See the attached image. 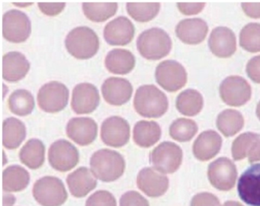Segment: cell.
Instances as JSON below:
<instances>
[{
  "label": "cell",
  "instance_id": "25",
  "mask_svg": "<svg viewBox=\"0 0 260 206\" xmlns=\"http://www.w3.org/2000/svg\"><path fill=\"white\" fill-rule=\"evenodd\" d=\"M135 57L130 50L116 48L106 55L105 65L110 73L125 75L130 73L135 66Z\"/></svg>",
  "mask_w": 260,
  "mask_h": 206
},
{
  "label": "cell",
  "instance_id": "34",
  "mask_svg": "<svg viewBox=\"0 0 260 206\" xmlns=\"http://www.w3.org/2000/svg\"><path fill=\"white\" fill-rule=\"evenodd\" d=\"M126 9L128 15L135 21L147 22L159 13L160 4L159 3H127Z\"/></svg>",
  "mask_w": 260,
  "mask_h": 206
},
{
  "label": "cell",
  "instance_id": "8",
  "mask_svg": "<svg viewBox=\"0 0 260 206\" xmlns=\"http://www.w3.org/2000/svg\"><path fill=\"white\" fill-rule=\"evenodd\" d=\"M31 32V21L26 14L13 9L3 17V35L10 42L22 43L29 38Z\"/></svg>",
  "mask_w": 260,
  "mask_h": 206
},
{
  "label": "cell",
  "instance_id": "13",
  "mask_svg": "<svg viewBox=\"0 0 260 206\" xmlns=\"http://www.w3.org/2000/svg\"><path fill=\"white\" fill-rule=\"evenodd\" d=\"M130 135L128 122L119 116L108 117L102 124L101 138L107 146L121 148L127 144Z\"/></svg>",
  "mask_w": 260,
  "mask_h": 206
},
{
  "label": "cell",
  "instance_id": "39",
  "mask_svg": "<svg viewBox=\"0 0 260 206\" xmlns=\"http://www.w3.org/2000/svg\"><path fill=\"white\" fill-rule=\"evenodd\" d=\"M120 206H150V204L139 192L128 191L120 198Z\"/></svg>",
  "mask_w": 260,
  "mask_h": 206
},
{
  "label": "cell",
  "instance_id": "11",
  "mask_svg": "<svg viewBox=\"0 0 260 206\" xmlns=\"http://www.w3.org/2000/svg\"><path fill=\"white\" fill-rule=\"evenodd\" d=\"M208 176L211 184L220 191H229L235 186L237 170L232 160L220 157L210 163Z\"/></svg>",
  "mask_w": 260,
  "mask_h": 206
},
{
  "label": "cell",
  "instance_id": "6",
  "mask_svg": "<svg viewBox=\"0 0 260 206\" xmlns=\"http://www.w3.org/2000/svg\"><path fill=\"white\" fill-rule=\"evenodd\" d=\"M150 160L153 168L164 174L176 172L182 161L180 146L170 141L162 142L150 153Z\"/></svg>",
  "mask_w": 260,
  "mask_h": 206
},
{
  "label": "cell",
  "instance_id": "46",
  "mask_svg": "<svg viewBox=\"0 0 260 206\" xmlns=\"http://www.w3.org/2000/svg\"><path fill=\"white\" fill-rule=\"evenodd\" d=\"M16 197L12 194H4V206H13L16 203Z\"/></svg>",
  "mask_w": 260,
  "mask_h": 206
},
{
  "label": "cell",
  "instance_id": "16",
  "mask_svg": "<svg viewBox=\"0 0 260 206\" xmlns=\"http://www.w3.org/2000/svg\"><path fill=\"white\" fill-rule=\"evenodd\" d=\"M137 185L138 189L147 196L157 198L168 190L169 179L154 168L145 167L138 172Z\"/></svg>",
  "mask_w": 260,
  "mask_h": 206
},
{
  "label": "cell",
  "instance_id": "12",
  "mask_svg": "<svg viewBox=\"0 0 260 206\" xmlns=\"http://www.w3.org/2000/svg\"><path fill=\"white\" fill-rule=\"evenodd\" d=\"M252 90L246 79L239 76L226 77L220 85L222 100L231 106H241L250 99Z\"/></svg>",
  "mask_w": 260,
  "mask_h": 206
},
{
  "label": "cell",
  "instance_id": "4",
  "mask_svg": "<svg viewBox=\"0 0 260 206\" xmlns=\"http://www.w3.org/2000/svg\"><path fill=\"white\" fill-rule=\"evenodd\" d=\"M137 47L141 56L150 61L162 59L172 49V40L168 34L159 27L143 32L137 40Z\"/></svg>",
  "mask_w": 260,
  "mask_h": 206
},
{
  "label": "cell",
  "instance_id": "22",
  "mask_svg": "<svg viewBox=\"0 0 260 206\" xmlns=\"http://www.w3.org/2000/svg\"><path fill=\"white\" fill-rule=\"evenodd\" d=\"M222 145L220 134L213 130L204 131L194 140L193 154L198 160L208 161L215 157Z\"/></svg>",
  "mask_w": 260,
  "mask_h": 206
},
{
  "label": "cell",
  "instance_id": "27",
  "mask_svg": "<svg viewBox=\"0 0 260 206\" xmlns=\"http://www.w3.org/2000/svg\"><path fill=\"white\" fill-rule=\"evenodd\" d=\"M26 137V128L22 121L8 117L3 123V145L9 150L19 148Z\"/></svg>",
  "mask_w": 260,
  "mask_h": 206
},
{
  "label": "cell",
  "instance_id": "30",
  "mask_svg": "<svg viewBox=\"0 0 260 206\" xmlns=\"http://www.w3.org/2000/svg\"><path fill=\"white\" fill-rule=\"evenodd\" d=\"M203 97L194 90H186L182 92L176 99V108L181 114L186 116H194L203 108Z\"/></svg>",
  "mask_w": 260,
  "mask_h": 206
},
{
  "label": "cell",
  "instance_id": "21",
  "mask_svg": "<svg viewBox=\"0 0 260 206\" xmlns=\"http://www.w3.org/2000/svg\"><path fill=\"white\" fill-rule=\"evenodd\" d=\"M29 69V61L20 52H9L3 57V77L8 82H18L23 79Z\"/></svg>",
  "mask_w": 260,
  "mask_h": 206
},
{
  "label": "cell",
  "instance_id": "32",
  "mask_svg": "<svg viewBox=\"0 0 260 206\" xmlns=\"http://www.w3.org/2000/svg\"><path fill=\"white\" fill-rule=\"evenodd\" d=\"M10 111L19 116L31 114L36 106L34 96L26 90H17L10 95L8 99Z\"/></svg>",
  "mask_w": 260,
  "mask_h": 206
},
{
  "label": "cell",
  "instance_id": "42",
  "mask_svg": "<svg viewBox=\"0 0 260 206\" xmlns=\"http://www.w3.org/2000/svg\"><path fill=\"white\" fill-rule=\"evenodd\" d=\"M39 9L48 16H55L60 14L66 6L65 3H39Z\"/></svg>",
  "mask_w": 260,
  "mask_h": 206
},
{
  "label": "cell",
  "instance_id": "43",
  "mask_svg": "<svg viewBox=\"0 0 260 206\" xmlns=\"http://www.w3.org/2000/svg\"><path fill=\"white\" fill-rule=\"evenodd\" d=\"M204 3H178L177 7L184 15H196L202 12L205 7Z\"/></svg>",
  "mask_w": 260,
  "mask_h": 206
},
{
  "label": "cell",
  "instance_id": "5",
  "mask_svg": "<svg viewBox=\"0 0 260 206\" xmlns=\"http://www.w3.org/2000/svg\"><path fill=\"white\" fill-rule=\"evenodd\" d=\"M33 196L42 206H61L68 195L63 182L54 176H44L33 186Z\"/></svg>",
  "mask_w": 260,
  "mask_h": 206
},
{
  "label": "cell",
  "instance_id": "38",
  "mask_svg": "<svg viewBox=\"0 0 260 206\" xmlns=\"http://www.w3.org/2000/svg\"><path fill=\"white\" fill-rule=\"evenodd\" d=\"M86 206H117L115 196L109 191L100 190L89 196Z\"/></svg>",
  "mask_w": 260,
  "mask_h": 206
},
{
  "label": "cell",
  "instance_id": "9",
  "mask_svg": "<svg viewBox=\"0 0 260 206\" xmlns=\"http://www.w3.org/2000/svg\"><path fill=\"white\" fill-rule=\"evenodd\" d=\"M156 82L170 93L182 89L187 82V73L177 61H165L159 64L155 72Z\"/></svg>",
  "mask_w": 260,
  "mask_h": 206
},
{
  "label": "cell",
  "instance_id": "28",
  "mask_svg": "<svg viewBox=\"0 0 260 206\" xmlns=\"http://www.w3.org/2000/svg\"><path fill=\"white\" fill-rule=\"evenodd\" d=\"M29 182V172L19 165L9 166L3 172V188L5 192H21L26 189Z\"/></svg>",
  "mask_w": 260,
  "mask_h": 206
},
{
  "label": "cell",
  "instance_id": "49",
  "mask_svg": "<svg viewBox=\"0 0 260 206\" xmlns=\"http://www.w3.org/2000/svg\"><path fill=\"white\" fill-rule=\"evenodd\" d=\"M256 114L257 117H258V119L260 120V102H258V105H257Z\"/></svg>",
  "mask_w": 260,
  "mask_h": 206
},
{
  "label": "cell",
  "instance_id": "37",
  "mask_svg": "<svg viewBox=\"0 0 260 206\" xmlns=\"http://www.w3.org/2000/svg\"><path fill=\"white\" fill-rule=\"evenodd\" d=\"M260 138V135L255 133H243L237 137L233 142L232 156L234 160H241L246 158L249 154L256 140Z\"/></svg>",
  "mask_w": 260,
  "mask_h": 206
},
{
  "label": "cell",
  "instance_id": "26",
  "mask_svg": "<svg viewBox=\"0 0 260 206\" xmlns=\"http://www.w3.org/2000/svg\"><path fill=\"white\" fill-rule=\"evenodd\" d=\"M161 134L160 127L156 122L139 121L134 127V141L141 148H150L159 141Z\"/></svg>",
  "mask_w": 260,
  "mask_h": 206
},
{
  "label": "cell",
  "instance_id": "35",
  "mask_svg": "<svg viewBox=\"0 0 260 206\" xmlns=\"http://www.w3.org/2000/svg\"><path fill=\"white\" fill-rule=\"evenodd\" d=\"M197 131V124L191 119L183 117L176 119L170 127V136L179 142L189 141Z\"/></svg>",
  "mask_w": 260,
  "mask_h": 206
},
{
  "label": "cell",
  "instance_id": "41",
  "mask_svg": "<svg viewBox=\"0 0 260 206\" xmlns=\"http://www.w3.org/2000/svg\"><path fill=\"white\" fill-rule=\"evenodd\" d=\"M246 73L253 82L260 83V55L249 60L246 65Z\"/></svg>",
  "mask_w": 260,
  "mask_h": 206
},
{
  "label": "cell",
  "instance_id": "2",
  "mask_svg": "<svg viewBox=\"0 0 260 206\" xmlns=\"http://www.w3.org/2000/svg\"><path fill=\"white\" fill-rule=\"evenodd\" d=\"M134 107L140 115L156 119L167 112L168 99L156 85H141L135 93Z\"/></svg>",
  "mask_w": 260,
  "mask_h": 206
},
{
  "label": "cell",
  "instance_id": "1",
  "mask_svg": "<svg viewBox=\"0 0 260 206\" xmlns=\"http://www.w3.org/2000/svg\"><path fill=\"white\" fill-rule=\"evenodd\" d=\"M125 166L122 155L112 150H100L90 158L91 171L95 178L105 183L115 181L122 176Z\"/></svg>",
  "mask_w": 260,
  "mask_h": 206
},
{
  "label": "cell",
  "instance_id": "3",
  "mask_svg": "<svg viewBox=\"0 0 260 206\" xmlns=\"http://www.w3.org/2000/svg\"><path fill=\"white\" fill-rule=\"evenodd\" d=\"M67 50L79 60L95 56L100 48L98 35L90 27L80 26L71 30L65 38Z\"/></svg>",
  "mask_w": 260,
  "mask_h": 206
},
{
  "label": "cell",
  "instance_id": "33",
  "mask_svg": "<svg viewBox=\"0 0 260 206\" xmlns=\"http://www.w3.org/2000/svg\"><path fill=\"white\" fill-rule=\"evenodd\" d=\"M117 3H83V13L88 19L103 22L114 16L118 10Z\"/></svg>",
  "mask_w": 260,
  "mask_h": 206
},
{
  "label": "cell",
  "instance_id": "48",
  "mask_svg": "<svg viewBox=\"0 0 260 206\" xmlns=\"http://www.w3.org/2000/svg\"><path fill=\"white\" fill-rule=\"evenodd\" d=\"M13 4L15 6H19V7H27V6H31L33 4V3H16V2H13Z\"/></svg>",
  "mask_w": 260,
  "mask_h": 206
},
{
  "label": "cell",
  "instance_id": "17",
  "mask_svg": "<svg viewBox=\"0 0 260 206\" xmlns=\"http://www.w3.org/2000/svg\"><path fill=\"white\" fill-rule=\"evenodd\" d=\"M66 131L68 137L76 143L87 146L96 138L98 125L91 117H74L67 125Z\"/></svg>",
  "mask_w": 260,
  "mask_h": 206
},
{
  "label": "cell",
  "instance_id": "15",
  "mask_svg": "<svg viewBox=\"0 0 260 206\" xmlns=\"http://www.w3.org/2000/svg\"><path fill=\"white\" fill-rule=\"evenodd\" d=\"M100 96L95 85L88 82L77 84L73 90L71 107L78 114H89L100 105Z\"/></svg>",
  "mask_w": 260,
  "mask_h": 206
},
{
  "label": "cell",
  "instance_id": "40",
  "mask_svg": "<svg viewBox=\"0 0 260 206\" xmlns=\"http://www.w3.org/2000/svg\"><path fill=\"white\" fill-rule=\"evenodd\" d=\"M191 206H221L217 196L209 192H201L193 197Z\"/></svg>",
  "mask_w": 260,
  "mask_h": 206
},
{
  "label": "cell",
  "instance_id": "36",
  "mask_svg": "<svg viewBox=\"0 0 260 206\" xmlns=\"http://www.w3.org/2000/svg\"><path fill=\"white\" fill-rule=\"evenodd\" d=\"M240 44L244 50L251 53L260 51V24L249 23L242 29Z\"/></svg>",
  "mask_w": 260,
  "mask_h": 206
},
{
  "label": "cell",
  "instance_id": "19",
  "mask_svg": "<svg viewBox=\"0 0 260 206\" xmlns=\"http://www.w3.org/2000/svg\"><path fill=\"white\" fill-rule=\"evenodd\" d=\"M102 93L108 103L119 106L130 100L133 93V86L124 78H108L102 85Z\"/></svg>",
  "mask_w": 260,
  "mask_h": 206
},
{
  "label": "cell",
  "instance_id": "44",
  "mask_svg": "<svg viewBox=\"0 0 260 206\" xmlns=\"http://www.w3.org/2000/svg\"><path fill=\"white\" fill-rule=\"evenodd\" d=\"M242 9L250 18H260V3H243Z\"/></svg>",
  "mask_w": 260,
  "mask_h": 206
},
{
  "label": "cell",
  "instance_id": "47",
  "mask_svg": "<svg viewBox=\"0 0 260 206\" xmlns=\"http://www.w3.org/2000/svg\"><path fill=\"white\" fill-rule=\"evenodd\" d=\"M223 206H243L241 204V203L238 202V201H226Z\"/></svg>",
  "mask_w": 260,
  "mask_h": 206
},
{
  "label": "cell",
  "instance_id": "7",
  "mask_svg": "<svg viewBox=\"0 0 260 206\" xmlns=\"http://www.w3.org/2000/svg\"><path fill=\"white\" fill-rule=\"evenodd\" d=\"M37 100L39 106L45 112H59L68 105L69 90L62 82L51 81L41 87Z\"/></svg>",
  "mask_w": 260,
  "mask_h": 206
},
{
  "label": "cell",
  "instance_id": "31",
  "mask_svg": "<svg viewBox=\"0 0 260 206\" xmlns=\"http://www.w3.org/2000/svg\"><path fill=\"white\" fill-rule=\"evenodd\" d=\"M244 125V119L240 111L226 109L217 116V127L225 137H232L239 132Z\"/></svg>",
  "mask_w": 260,
  "mask_h": 206
},
{
  "label": "cell",
  "instance_id": "45",
  "mask_svg": "<svg viewBox=\"0 0 260 206\" xmlns=\"http://www.w3.org/2000/svg\"><path fill=\"white\" fill-rule=\"evenodd\" d=\"M249 163L260 161V138L254 143L248 154Z\"/></svg>",
  "mask_w": 260,
  "mask_h": 206
},
{
  "label": "cell",
  "instance_id": "23",
  "mask_svg": "<svg viewBox=\"0 0 260 206\" xmlns=\"http://www.w3.org/2000/svg\"><path fill=\"white\" fill-rule=\"evenodd\" d=\"M70 192L76 198H83L97 186V180L87 167L78 168L67 177Z\"/></svg>",
  "mask_w": 260,
  "mask_h": 206
},
{
  "label": "cell",
  "instance_id": "14",
  "mask_svg": "<svg viewBox=\"0 0 260 206\" xmlns=\"http://www.w3.org/2000/svg\"><path fill=\"white\" fill-rule=\"evenodd\" d=\"M239 196L250 206H260V163L252 165L239 179Z\"/></svg>",
  "mask_w": 260,
  "mask_h": 206
},
{
  "label": "cell",
  "instance_id": "29",
  "mask_svg": "<svg viewBox=\"0 0 260 206\" xmlns=\"http://www.w3.org/2000/svg\"><path fill=\"white\" fill-rule=\"evenodd\" d=\"M21 162L31 169H37L45 163V146L39 139L28 140L19 152Z\"/></svg>",
  "mask_w": 260,
  "mask_h": 206
},
{
  "label": "cell",
  "instance_id": "20",
  "mask_svg": "<svg viewBox=\"0 0 260 206\" xmlns=\"http://www.w3.org/2000/svg\"><path fill=\"white\" fill-rule=\"evenodd\" d=\"M208 46L215 56L221 58L229 57L237 50L235 35L228 27H216L210 35Z\"/></svg>",
  "mask_w": 260,
  "mask_h": 206
},
{
  "label": "cell",
  "instance_id": "10",
  "mask_svg": "<svg viewBox=\"0 0 260 206\" xmlns=\"http://www.w3.org/2000/svg\"><path fill=\"white\" fill-rule=\"evenodd\" d=\"M48 160L51 166L60 172H68L74 169L80 160L78 150L68 140L54 142L48 151Z\"/></svg>",
  "mask_w": 260,
  "mask_h": 206
},
{
  "label": "cell",
  "instance_id": "50",
  "mask_svg": "<svg viewBox=\"0 0 260 206\" xmlns=\"http://www.w3.org/2000/svg\"><path fill=\"white\" fill-rule=\"evenodd\" d=\"M4 166H5L6 163H7V162H6V156H5V152H4Z\"/></svg>",
  "mask_w": 260,
  "mask_h": 206
},
{
  "label": "cell",
  "instance_id": "18",
  "mask_svg": "<svg viewBox=\"0 0 260 206\" xmlns=\"http://www.w3.org/2000/svg\"><path fill=\"white\" fill-rule=\"evenodd\" d=\"M135 25L130 19L119 16L105 26L104 38L110 45L124 46L128 44L135 36Z\"/></svg>",
  "mask_w": 260,
  "mask_h": 206
},
{
  "label": "cell",
  "instance_id": "24",
  "mask_svg": "<svg viewBox=\"0 0 260 206\" xmlns=\"http://www.w3.org/2000/svg\"><path fill=\"white\" fill-rule=\"evenodd\" d=\"M208 32V24L201 18L182 20L176 27L178 38L188 44H200L205 40Z\"/></svg>",
  "mask_w": 260,
  "mask_h": 206
}]
</instances>
